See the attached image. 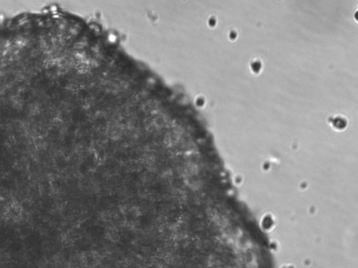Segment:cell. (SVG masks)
I'll return each mask as SVG.
<instances>
[{
    "mask_svg": "<svg viewBox=\"0 0 358 268\" xmlns=\"http://www.w3.org/2000/svg\"><path fill=\"white\" fill-rule=\"evenodd\" d=\"M20 209L23 210L24 213L25 214H28V213L31 212L33 209V204L31 201L25 199H23L20 203Z\"/></svg>",
    "mask_w": 358,
    "mask_h": 268,
    "instance_id": "2",
    "label": "cell"
},
{
    "mask_svg": "<svg viewBox=\"0 0 358 268\" xmlns=\"http://www.w3.org/2000/svg\"><path fill=\"white\" fill-rule=\"evenodd\" d=\"M22 210L20 207H16V206H11L8 209V214L11 219H16L21 216Z\"/></svg>",
    "mask_w": 358,
    "mask_h": 268,
    "instance_id": "1",
    "label": "cell"
}]
</instances>
